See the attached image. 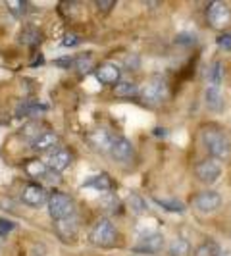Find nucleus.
I'll use <instances>...</instances> for the list:
<instances>
[{
	"mask_svg": "<svg viewBox=\"0 0 231 256\" xmlns=\"http://www.w3.org/2000/svg\"><path fill=\"white\" fill-rule=\"evenodd\" d=\"M200 137L204 142L206 150L214 160H230L231 158V139L222 128L208 124L200 129Z\"/></svg>",
	"mask_w": 231,
	"mask_h": 256,
	"instance_id": "obj_1",
	"label": "nucleus"
},
{
	"mask_svg": "<svg viewBox=\"0 0 231 256\" xmlns=\"http://www.w3.org/2000/svg\"><path fill=\"white\" fill-rule=\"evenodd\" d=\"M141 96L144 104H148V106H160V104H164L168 100V96H170V87H168V83L164 79H160V77H156V79H150L141 90Z\"/></svg>",
	"mask_w": 231,
	"mask_h": 256,
	"instance_id": "obj_2",
	"label": "nucleus"
},
{
	"mask_svg": "<svg viewBox=\"0 0 231 256\" xmlns=\"http://www.w3.org/2000/svg\"><path fill=\"white\" fill-rule=\"evenodd\" d=\"M116 237H118V231H116L114 226H112L108 220H100V222H96L94 228L90 230L89 241L94 244V246H104V248H108V246H114Z\"/></svg>",
	"mask_w": 231,
	"mask_h": 256,
	"instance_id": "obj_3",
	"label": "nucleus"
},
{
	"mask_svg": "<svg viewBox=\"0 0 231 256\" xmlns=\"http://www.w3.org/2000/svg\"><path fill=\"white\" fill-rule=\"evenodd\" d=\"M74 212H76V204H74V200L68 194H64V192H54V194H50L48 214H50V218L54 222L70 218V216H74Z\"/></svg>",
	"mask_w": 231,
	"mask_h": 256,
	"instance_id": "obj_4",
	"label": "nucleus"
},
{
	"mask_svg": "<svg viewBox=\"0 0 231 256\" xmlns=\"http://www.w3.org/2000/svg\"><path fill=\"white\" fill-rule=\"evenodd\" d=\"M220 176H222V166H220L218 160H214V158H206V160L198 162L194 166V178L200 183H204V185L216 183L220 180Z\"/></svg>",
	"mask_w": 231,
	"mask_h": 256,
	"instance_id": "obj_5",
	"label": "nucleus"
},
{
	"mask_svg": "<svg viewBox=\"0 0 231 256\" xmlns=\"http://www.w3.org/2000/svg\"><path fill=\"white\" fill-rule=\"evenodd\" d=\"M191 202L200 214H214L222 206V196L216 191H202L196 192Z\"/></svg>",
	"mask_w": 231,
	"mask_h": 256,
	"instance_id": "obj_6",
	"label": "nucleus"
},
{
	"mask_svg": "<svg viewBox=\"0 0 231 256\" xmlns=\"http://www.w3.org/2000/svg\"><path fill=\"white\" fill-rule=\"evenodd\" d=\"M208 22L216 29H226L231 24V10L226 2H212L208 6Z\"/></svg>",
	"mask_w": 231,
	"mask_h": 256,
	"instance_id": "obj_7",
	"label": "nucleus"
},
{
	"mask_svg": "<svg viewBox=\"0 0 231 256\" xmlns=\"http://www.w3.org/2000/svg\"><path fill=\"white\" fill-rule=\"evenodd\" d=\"M22 200H24L27 206H31V208H40V206H44V204L48 206L50 196H48L46 189H42L40 185L29 183V185L24 187V191H22Z\"/></svg>",
	"mask_w": 231,
	"mask_h": 256,
	"instance_id": "obj_8",
	"label": "nucleus"
},
{
	"mask_svg": "<svg viewBox=\"0 0 231 256\" xmlns=\"http://www.w3.org/2000/svg\"><path fill=\"white\" fill-rule=\"evenodd\" d=\"M110 154H112V158H114L116 162H131L135 158V148H133V144H131L129 139L118 137V139H114Z\"/></svg>",
	"mask_w": 231,
	"mask_h": 256,
	"instance_id": "obj_9",
	"label": "nucleus"
},
{
	"mask_svg": "<svg viewBox=\"0 0 231 256\" xmlns=\"http://www.w3.org/2000/svg\"><path fill=\"white\" fill-rule=\"evenodd\" d=\"M72 160H74V156L68 148H58L46 156L44 164L50 168V172H64L66 168L72 164Z\"/></svg>",
	"mask_w": 231,
	"mask_h": 256,
	"instance_id": "obj_10",
	"label": "nucleus"
},
{
	"mask_svg": "<svg viewBox=\"0 0 231 256\" xmlns=\"http://www.w3.org/2000/svg\"><path fill=\"white\" fill-rule=\"evenodd\" d=\"M120 76H122V70L114 62H106V64L96 68V79L102 85H114L116 87L120 83Z\"/></svg>",
	"mask_w": 231,
	"mask_h": 256,
	"instance_id": "obj_11",
	"label": "nucleus"
},
{
	"mask_svg": "<svg viewBox=\"0 0 231 256\" xmlns=\"http://www.w3.org/2000/svg\"><path fill=\"white\" fill-rule=\"evenodd\" d=\"M89 142L92 148H96L100 152H110V148L114 144V137L106 129H96L89 135Z\"/></svg>",
	"mask_w": 231,
	"mask_h": 256,
	"instance_id": "obj_12",
	"label": "nucleus"
},
{
	"mask_svg": "<svg viewBox=\"0 0 231 256\" xmlns=\"http://www.w3.org/2000/svg\"><path fill=\"white\" fill-rule=\"evenodd\" d=\"M164 246V237L160 233H148L146 237H142L139 244L135 246V252H160Z\"/></svg>",
	"mask_w": 231,
	"mask_h": 256,
	"instance_id": "obj_13",
	"label": "nucleus"
},
{
	"mask_svg": "<svg viewBox=\"0 0 231 256\" xmlns=\"http://www.w3.org/2000/svg\"><path fill=\"white\" fill-rule=\"evenodd\" d=\"M54 228L58 231V235H60V239H64V241H70V239H74L77 235V230H79V222L76 220V216H70V218H64V220H58V222H54Z\"/></svg>",
	"mask_w": 231,
	"mask_h": 256,
	"instance_id": "obj_14",
	"label": "nucleus"
},
{
	"mask_svg": "<svg viewBox=\"0 0 231 256\" xmlns=\"http://www.w3.org/2000/svg\"><path fill=\"white\" fill-rule=\"evenodd\" d=\"M58 135L54 133V131H44L42 135H38L35 141L31 142V148L35 150V152H46V150H50L54 148L56 144H58Z\"/></svg>",
	"mask_w": 231,
	"mask_h": 256,
	"instance_id": "obj_15",
	"label": "nucleus"
},
{
	"mask_svg": "<svg viewBox=\"0 0 231 256\" xmlns=\"http://www.w3.org/2000/svg\"><path fill=\"white\" fill-rule=\"evenodd\" d=\"M85 187H90L94 191H102V192H112V187H114V181L108 174H96L92 176L90 180H87L83 183Z\"/></svg>",
	"mask_w": 231,
	"mask_h": 256,
	"instance_id": "obj_16",
	"label": "nucleus"
},
{
	"mask_svg": "<svg viewBox=\"0 0 231 256\" xmlns=\"http://www.w3.org/2000/svg\"><path fill=\"white\" fill-rule=\"evenodd\" d=\"M206 106L210 110H222L224 108V96H222V90L220 87H208L206 89Z\"/></svg>",
	"mask_w": 231,
	"mask_h": 256,
	"instance_id": "obj_17",
	"label": "nucleus"
},
{
	"mask_svg": "<svg viewBox=\"0 0 231 256\" xmlns=\"http://www.w3.org/2000/svg\"><path fill=\"white\" fill-rule=\"evenodd\" d=\"M98 204H100V208H102L104 212H108V214H116V212H120V208H122V202H120L118 194H114V192H104Z\"/></svg>",
	"mask_w": 231,
	"mask_h": 256,
	"instance_id": "obj_18",
	"label": "nucleus"
},
{
	"mask_svg": "<svg viewBox=\"0 0 231 256\" xmlns=\"http://www.w3.org/2000/svg\"><path fill=\"white\" fill-rule=\"evenodd\" d=\"M191 254V244L183 237H176L170 243V256H189Z\"/></svg>",
	"mask_w": 231,
	"mask_h": 256,
	"instance_id": "obj_19",
	"label": "nucleus"
},
{
	"mask_svg": "<svg viewBox=\"0 0 231 256\" xmlns=\"http://www.w3.org/2000/svg\"><path fill=\"white\" fill-rule=\"evenodd\" d=\"M40 31H38L37 27L33 26H27L24 27V31H22V42L27 44V46H37L38 42H40Z\"/></svg>",
	"mask_w": 231,
	"mask_h": 256,
	"instance_id": "obj_20",
	"label": "nucleus"
},
{
	"mask_svg": "<svg viewBox=\"0 0 231 256\" xmlns=\"http://www.w3.org/2000/svg\"><path fill=\"white\" fill-rule=\"evenodd\" d=\"M208 81H210V87H220L222 85V81H224V66H222V62H214L210 66Z\"/></svg>",
	"mask_w": 231,
	"mask_h": 256,
	"instance_id": "obj_21",
	"label": "nucleus"
},
{
	"mask_svg": "<svg viewBox=\"0 0 231 256\" xmlns=\"http://www.w3.org/2000/svg\"><path fill=\"white\" fill-rule=\"evenodd\" d=\"M192 256H220V246L214 241H204V243L198 244L194 248Z\"/></svg>",
	"mask_w": 231,
	"mask_h": 256,
	"instance_id": "obj_22",
	"label": "nucleus"
},
{
	"mask_svg": "<svg viewBox=\"0 0 231 256\" xmlns=\"http://www.w3.org/2000/svg\"><path fill=\"white\" fill-rule=\"evenodd\" d=\"M48 106H44V104H37V102H31V100H26V102H22L18 106V116L22 118V116H31L38 112V110H46Z\"/></svg>",
	"mask_w": 231,
	"mask_h": 256,
	"instance_id": "obj_23",
	"label": "nucleus"
},
{
	"mask_svg": "<svg viewBox=\"0 0 231 256\" xmlns=\"http://www.w3.org/2000/svg\"><path fill=\"white\" fill-rule=\"evenodd\" d=\"M137 85L135 83H118L114 87V92L122 98H128V96H135L137 94Z\"/></svg>",
	"mask_w": 231,
	"mask_h": 256,
	"instance_id": "obj_24",
	"label": "nucleus"
},
{
	"mask_svg": "<svg viewBox=\"0 0 231 256\" xmlns=\"http://www.w3.org/2000/svg\"><path fill=\"white\" fill-rule=\"evenodd\" d=\"M42 133H44V129H42V126H38L37 122H31V124H27L26 128L22 129V135L27 137L31 142L35 141L38 135H42Z\"/></svg>",
	"mask_w": 231,
	"mask_h": 256,
	"instance_id": "obj_25",
	"label": "nucleus"
},
{
	"mask_svg": "<svg viewBox=\"0 0 231 256\" xmlns=\"http://www.w3.org/2000/svg\"><path fill=\"white\" fill-rule=\"evenodd\" d=\"M6 8H8L16 18H22L27 10V2H24V0H10V2H6Z\"/></svg>",
	"mask_w": 231,
	"mask_h": 256,
	"instance_id": "obj_26",
	"label": "nucleus"
},
{
	"mask_svg": "<svg viewBox=\"0 0 231 256\" xmlns=\"http://www.w3.org/2000/svg\"><path fill=\"white\" fill-rule=\"evenodd\" d=\"M74 66H76L81 74H87L90 70V66H92V56L90 54H81V56L76 58V64Z\"/></svg>",
	"mask_w": 231,
	"mask_h": 256,
	"instance_id": "obj_27",
	"label": "nucleus"
},
{
	"mask_svg": "<svg viewBox=\"0 0 231 256\" xmlns=\"http://www.w3.org/2000/svg\"><path fill=\"white\" fill-rule=\"evenodd\" d=\"M129 206H131V210L135 212V214H142V212H146V204H144V200H142L139 194H129Z\"/></svg>",
	"mask_w": 231,
	"mask_h": 256,
	"instance_id": "obj_28",
	"label": "nucleus"
},
{
	"mask_svg": "<svg viewBox=\"0 0 231 256\" xmlns=\"http://www.w3.org/2000/svg\"><path fill=\"white\" fill-rule=\"evenodd\" d=\"M156 202L166 208L170 212H183V204L181 202H176V200H164V198H156Z\"/></svg>",
	"mask_w": 231,
	"mask_h": 256,
	"instance_id": "obj_29",
	"label": "nucleus"
},
{
	"mask_svg": "<svg viewBox=\"0 0 231 256\" xmlns=\"http://www.w3.org/2000/svg\"><path fill=\"white\" fill-rule=\"evenodd\" d=\"M218 46L222 50L231 52V35H220L218 37Z\"/></svg>",
	"mask_w": 231,
	"mask_h": 256,
	"instance_id": "obj_30",
	"label": "nucleus"
},
{
	"mask_svg": "<svg viewBox=\"0 0 231 256\" xmlns=\"http://www.w3.org/2000/svg\"><path fill=\"white\" fill-rule=\"evenodd\" d=\"M94 4H96V8H98V10H102V12H110V10L114 8L116 0H96Z\"/></svg>",
	"mask_w": 231,
	"mask_h": 256,
	"instance_id": "obj_31",
	"label": "nucleus"
},
{
	"mask_svg": "<svg viewBox=\"0 0 231 256\" xmlns=\"http://www.w3.org/2000/svg\"><path fill=\"white\" fill-rule=\"evenodd\" d=\"M180 44H192L194 40H196V37H194V33H181V35H178V38H176Z\"/></svg>",
	"mask_w": 231,
	"mask_h": 256,
	"instance_id": "obj_32",
	"label": "nucleus"
},
{
	"mask_svg": "<svg viewBox=\"0 0 231 256\" xmlns=\"http://www.w3.org/2000/svg\"><path fill=\"white\" fill-rule=\"evenodd\" d=\"M14 222H8V220H0V235H8L10 231L14 230Z\"/></svg>",
	"mask_w": 231,
	"mask_h": 256,
	"instance_id": "obj_33",
	"label": "nucleus"
},
{
	"mask_svg": "<svg viewBox=\"0 0 231 256\" xmlns=\"http://www.w3.org/2000/svg\"><path fill=\"white\" fill-rule=\"evenodd\" d=\"M54 64L60 66V68H72V66L76 64V58H70V56H66V58H58Z\"/></svg>",
	"mask_w": 231,
	"mask_h": 256,
	"instance_id": "obj_34",
	"label": "nucleus"
},
{
	"mask_svg": "<svg viewBox=\"0 0 231 256\" xmlns=\"http://www.w3.org/2000/svg\"><path fill=\"white\" fill-rule=\"evenodd\" d=\"M77 42H79V38H77L74 33H68V35L64 37V40H62V44H64V46H76Z\"/></svg>",
	"mask_w": 231,
	"mask_h": 256,
	"instance_id": "obj_35",
	"label": "nucleus"
},
{
	"mask_svg": "<svg viewBox=\"0 0 231 256\" xmlns=\"http://www.w3.org/2000/svg\"><path fill=\"white\" fill-rule=\"evenodd\" d=\"M42 62H44V58H42V54H38L37 58H35V60L31 62V66H33V68H37V66H40Z\"/></svg>",
	"mask_w": 231,
	"mask_h": 256,
	"instance_id": "obj_36",
	"label": "nucleus"
},
{
	"mask_svg": "<svg viewBox=\"0 0 231 256\" xmlns=\"http://www.w3.org/2000/svg\"><path fill=\"white\" fill-rule=\"evenodd\" d=\"M220 256H231V250H224V252H220Z\"/></svg>",
	"mask_w": 231,
	"mask_h": 256,
	"instance_id": "obj_37",
	"label": "nucleus"
}]
</instances>
